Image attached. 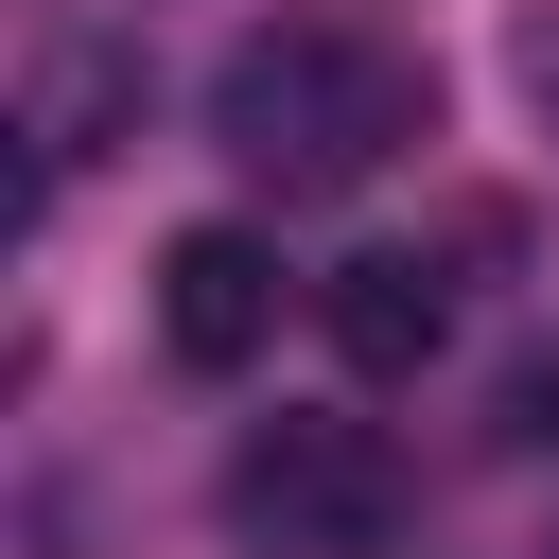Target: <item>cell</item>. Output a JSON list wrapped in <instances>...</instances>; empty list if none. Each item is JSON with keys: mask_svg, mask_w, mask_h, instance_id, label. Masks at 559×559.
<instances>
[{"mask_svg": "<svg viewBox=\"0 0 559 559\" xmlns=\"http://www.w3.org/2000/svg\"><path fill=\"white\" fill-rule=\"evenodd\" d=\"M210 140L262 192H349L402 140H437V70L402 35H367V17H280V35H245L210 70Z\"/></svg>", "mask_w": 559, "mask_h": 559, "instance_id": "6da1fadb", "label": "cell"}, {"mask_svg": "<svg viewBox=\"0 0 559 559\" xmlns=\"http://www.w3.org/2000/svg\"><path fill=\"white\" fill-rule=\"evenodd\" d=\"M227 524H245L262 559H367V542L402 524V454H384L367 419H262V437L227 454Z\"/></svg>", "mask_w": 559, "mask_h": 559, "instance_id": "7a4b0ae2", "label": "cell"}, {"mask_svg": "<svg viewBox=\"0 0 559 559\" xmlns=\"http://www.w3.org/2000/svg\"><path fill=\"white\" fill-rule=\"evenodd\" d=\"M157 349H175V367H210V384L280 349V245H262L245 210H210V227H175V245H157Z\"/></svg>", "mask_w": 559, "mask_h": 559, "instance_id": "3957f363", "label": "cell"}, {"mask_svg": "<svg viewBox=\"0 0 559 559\" xmlns=\"http://www.w3.org/2000/svg\"><path fill=\"white\" fill-rule=\"evenodd\" d=\"M332 349H349L367 384H419V367L454 349V262H437V245H367V262H332Z\"/></svg>", "mask_w": 559, "mask_h": 559, "instance_id": "277c9868", "label": "cell"}, {"mask_svg": "<svg viewBox=\"0 0 559 559\" xmlns=\"http://www.w3.org/2000/svg\"><path fill=\"white\" fill-rule=\"evenodd\" d=\"M122 122H140V52H122V35H52V52H35V87H17V140H35V192H52L70 157H105Z\"/></svg>", "mask_w": 559, "mask_h": 559, "instance_id": "5b68a950", "label": "cell"}, {"mask_svg": "<svg viewBox=\"0 0 559 559\" xmlns=\"http://www.w3.org/2000/svg\"><path fill=\"white\" fill-rule=\"evenodd\" d=\"M489 437H507V454H559V349L507 367V419H489Z\"/></svg>", "mask_w": 559, "mask_h": 559, "instance_id": "8992f818", "label": "cell"}, {"mask_svg": "<svg viewBox=\"0 0 559 559\" xmlns=\"http://www.w3.org/2000/svg\"><path fill=\"white\" fill-rule=\"evenodd\" d=\"M524 105H542V122H559V0H542V17H524Z\"/></svg>", "mask_w": 559, "mask_h": 559, "instance_id": "52a82bcc", "label": "cell"}]
</instances>
